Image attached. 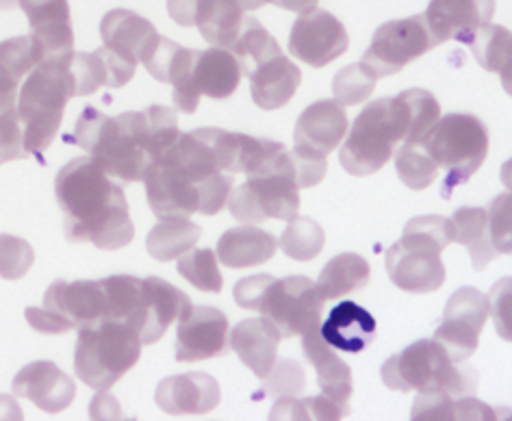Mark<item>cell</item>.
I'll list each match as a JSON object with an SVG mask.
<instances>
[{"mask_svg": "<svg viewBox=\"0 0 512 421\" xmlns=\"http://www.w3.org/2000/svg\"><path fill=\"white\" fill-rule=\"evenodd\" d=\"M178 137L176 111L168 107L152 105L142 113L128 111L118 118L87 107L66 142L83 148L109 176L128 185L144 181Z\"/></svg>", "mask_w": 512, "mask_h": 421, "instance_id": "obj_1", "label": "cell"}, {"mask_svg": "<svg viewBox=\"0 0 512 421\" xmlns=\"http://www.w3.org/2000/svg\"><path fill=\"white\" fill-rule=\"evenodd\" d=\"M55 194L72 241H87L100 250H120L133 241L135 226L124 191L94 159L81 157L63 165Z\"/></svg>", "mask_w": 512, "mask_h": 421, "instance_id": "obj_2", "label": "cell"}, {"mask_svg": "<svg viewBox=\"0 0 512 421\" xmlns=\"http://www.w3.org/2000/svg\"><path fill=\"white\" fill-rule=\"evenodd\" d=\"M411 135L413 105L408 92L380 98L358 113L339 152V161L352 176H371L389 163L395 146L408 142Z\"/></svg>", "mask_w": 512, "mask_h": 421, "instance_id": "obj_3", "label": "cell"}, {"mask_svg": "<svg viewBox=\"0 0 512 421\" xmlns=\"http://www.w3.org/2000/svg\"><path fill=\"white\" fill-rule=\"evenodd\" d=\"M454 241L452 220L421 215L406 224L404 235L387 250V274L406 293H432L445 283L441 252Z\"/></svg>", "mask_w": 512, "mask_h": 421, "instance_id": "obj_4", "label": "cell"}, {"mask_svg": "<svg viewBox=\"0 0 512 421\" xmlns=\"http://www.w3.org/2000/svg\"><path fill=\"white\" fill-rule=\"evenodd\" d=\"M248 181L228 196V209L241 224H261L265 220H291L298 215L300 194L296 165L291 152L280 144L265 157Z\"/></svg>", "mask_w": 512, "mask_h": 421, "instance_id": "obj_5", "label": "cell"}, {"mask_svg": "<svg viewBox=\"0 0 512 421\" xmlns=\"http://www.w3.org/2000/svg\"><path fill=\"white\" fill-rule=\"evenodd\" d=\"M74 55V53H72ZM70 57L35 63L18 94V113L29 155H42L53 144L68 100L74 98Z\"/></svg>", "mask_w": 512, "mask_h": 421, "instance_id": "obj_6", "label": "cell"}, {"mask_svg": "<svg viewBox=\"0 0 512 421\" xmlns=\"http://www.w3.org/2000/svg\"><path fill=\"white\" fill-rule=\"evenodd\" d=\"M380 376L391 391L402 393L445 391L460 398V395H473L478 387L476 372L454 363L434 339L417 341L404 352L391 356L382 365Z\"/></svg>", "mask_w": 512, "mask_h": 421, "instance_id": "obj_7", "label": "cell"}, {"mask_svg": "<svg viewBox=\"0 0 512 421\" xmlns=\"http://www.w3.org/2000/svg\"><path fill=\"white\" fill-rule=\"evenodd\" d=\"M142 339L126 322L100 320L79 328L74 372L96 391H109L142 356Z\"/></svg>", "mask_w": 512, "mask_h": 421, "instance_id": "obj_8", "label": "cell"}, {"mask_svg": "<svg viewBox=\"0 0 512 421\" xmlns=\"http://www.w3.org/2000/svg\"><path fill=\"white\" fill-rule=\"evenodd\" d=\"M144 183L150 209L161 222L187 220L194 213H220L233 191V174L220 172L198 183L176 165L159 161L148 170Z\"/></svg>", "mask_w": 512, "mask_h": 421, "instance_id": "obj_9", "label": "cell"}, {"mask_svg": "<svg viewBox=\"0 0 512 421\" xmlns=\"http://www.w3.org/2000/svg\"><path fill=\"white\" fill-rule=\"evenodd\" d=\"M419 144L424 146L439 172H445L441 185L443 198H452L454 189L465 185L489 155L486 126L465 113H450L439 118Z\"/></svg>", "mask_w": 512, "mask_h": 421, "instance_id": "obj_10", "label": "cell"}, {"mask_svg": "<svg viewBox=\"0 0 512 421\" xmlns=\"http://www.w3.org/2000/svg\"><path fill=\"white\" fill-rule=\"evenodd\" d=\"M100 320H109V300L102 280H57L48 287L40 309H27V322L44 335H63Z\"/></svg>", "mask_w": 512, "mask_h": 421, "instance_id": "obj_11", "label": "cell"}, {"mask_svg": "<svg viewBox=\"0 0 512 421\" xmlns=\"http://www.w3.org/2000/svg\"><path fill=\"white\" fill-rule=\"evenodd\" d=\"M348 135V116L335 100H319L306 107L296 124V148L291 152L298 187H315L324 181L328 155Z\"/></svg>", "mask_w": 512, "mask_h": 421, "instance_id": "obj_12", "label": "cell"}, {"mask_svg": "<svg viewBox=\"0 0 512 421\" xmlns=\"http://www.w3.org/2000/svg\"><path fill=\"white\" fill-rule=\"evenodd\" d=\"M102 48H98L100 57L105 59L109 72V87H124L133 79L137 63L144 61L155 44L159 42V33L152 22L133 14L128 9H113L100 22Z\"/></svg>", "mask_w": 512, "mask_h": 421, "instance_id": "obj_13", "label": "cell"}, {"mask_svg": "<svg viewBox=\"0 0 512 421\" xmlns=\"http://www.w3.org/2000/svg\"><path fill=\"white\" fill-rule=\"evenodd\" d=\"M324 300L313 285V280L304 276H289L283 280L272 278L265 287L256 313H263L283 339L302 337L311 328L319 326L324 313Z\"/></svg>", "mask_w": 512, "mask_h": 421, "instance_id": "obj_14", "label": "cell"}, {"mask_svg": "<svg viewBox=\"0 0 512 421\" xmlns=\"http://www.w3.org/2000/svg\"><path fill=\"white\" fill-rule=\"evenodd\" d=\"M241 76L239 61L230 50H198L183 81L172 87L174 107L183 113H194L198 109L200 96H209L215 100L233 96L241 83Z\"/></svg>", "mask_w": 512, "mask_h": 421, "instance_id": "obj_15", "label": "cell"}, {"mask_svg": "<svg viewBox=\"0 0 512 421\" xmlns=\"http://www.w3.org/2000/svg\"><path fill=\"white\" fill-rule=\"evenodd\" d=\"M430 48H434V42L424 16L391 20L374 33L363 63L380 79L402 72L408 63L426 55Z\"/></svg>", "mask_w": 512, "mask_h": 421, "instance_id": "obj_16", "label": "cell"}, {"mask_svg": "<svg viewBox=\"0 0 512 421\" xmlns=\"http://www.w3.org/2000/svg\"><path fill=\"white\" fill-rule=\"evenodd\" d=\"M489 298L473 287H460L447 300L443 322L434 333V341L441 343L454 363H463L476 354L480 333L489 320Z\"/></svg>", "mask_w": 512, "mask_h": 421, "instance_id": "obj_17", "label": "cell"}, {"mask_svg": "<svg viewBox=\"0 0 512 421\" xmlns=\"http://www.w3.org/2000/svg\"><path fill=\"white\" fill-rule=\"evenodd\" d=\"M348 46V31L324 9L302 14L293 24L289 37V53L313 68H326L328 63L348 53Z\"/></svg>", "mask_w": 512, "mask_h": 421, "instance_id": "obj_18", "label": "cell"}, {"mask_svg": "<svg viewBox=\"0 0 512 421\" xmlns=\"http://www.w3.org/2000/svg\"><path fill=\"white\" fill-rule=\"evenodd\" d=\"M31 27L33 61H55L74 53L68 0H18Z\"/></svg>", "mask_w": 512, "mask_h": 421, "instance_id": "obj_19", "label": "cell"}, {"mask_svg": "<svg viewBox=\"0 0 512 421\" xmlns=\"http://www.w3.org/2000/svg\"><path fill=\"white\" fill-rule=\"evenodd\" d=\"M230 352L228 320L213 306H191L178 320L176 361L196 363L220 359Z\"/></svg>", "mask_w": 512, "mask_h": 421, "instance_id": "obj_20", "label": "cell"}, {"mask_svg": "<svg viewBox=\"0 0 512 421\" xmlns=\"http://www.w3.org/2000/svg\"><path fill=\"white\" fill-rule=\"evenodd\" d=\"M191 309V302L181 289L165 283L163 278L150 276L142 280V298H139L137 313L131 322V328L142 339L144 346L157 343L168 328L181 320Z\"/></svg>", "mask_w": 512, "mask_h": 421, "instance_id": "obj_21", "label": "cell"}, {"mask_svg": "<svg viewBox=\"0 0 512 421\" xmlns=\"http://www.w3.org/2000/svg\"><path fill=\"white\" fill-rule=\"evenodd\" d=\"M495 14V0H430L426 14V27L434 46L443 42L469 44L471 35L482 24L491 22Z\"/></svg>", "mask_w": 512, "mask_h": 421, "instance_id": "obj_22", "label": "cell"}, {"mask_svg": "<svg viewBox=\"0 0 512 421\" xmlns=\"http://www.w3.org/2000/svg\"><path fill=\"white\" fill-rule=\"evenodd\" d=\"M14 393L22 400L33 402L44 413L57 415L72 404L76 385L55 363L37 361L24 367L14 378Z\"/></svg>", "mask_w": 512, "mask_h": 421, "instance_id": "obj_23", "label": "cell"}, {"mask_svg": "<svg viewBox=\"0 0 512 421\" xmlns=\"http://www.w3.org/2000/svg\"><path fill=\"white\" fill-rule=\"evenodd\" d=\"M155 400L163 413L174 417L207 415L220 404V385L200 372L170 376L157 387Z\"/></svg>", "mask_w": 512, "mask_h": 421, "instance_id": "obj_24", "label": "cell"}, {"mask_svg": "<svg viewBox=\"0 0 512 421\" xmlns=\"http://www.w3.org/2000/svg\"><path fill=\"white\" fill-rule=\"evenodd\" d=\"M278 328L267 320V317H256V320H246L235 326L230 333V350H235L252 374L265 380L270 376L272 367L278 361V343H280Z\"/></svg>", "mask_w": 512, "mask_h": 421, "instance_id": "obj_25", "label": "cell"}, {"mask_svg": "<svg viewBox=\"0 0 512 421\" xmlns=\"http://www.w3.org/2000/svg\"><path fill=\"white\" fill-rule=\"evenodd\" d=\"M376 320L363 306L356 302H341L330 311L324 326L319 328V335L330 348L341 352L358 354L371 346L376 339Z\"/></svg>", "mask_w": 512, "mask_h": 421, "instance_id": "obj_26", "label": "cell"}, {"mask_svg": "<svg viewBox=\"0 0 512 421\" xmlns=\"http://www.w3.org/2000/svg\"><path fill=\"white\" fill-rule=\"evenodd\" d=\"M302 350L306 361L315 367L317 385L322 389L324 398L348 406V400L352 398V369L322 339L319 326L302 335Z\"/></svg>", "mask_w": 512, "mask_h": 421, "instance_id": "obj_27", "label": "cell"}, {"mask_svg": "<svg viewBox=\"0 0 512 421\" xmlns=\"http://www.w3.org/2000/svg\"><path fill=\"white\" fill-rule=\"evenodd\" d=\"M252 100L265 111H274L285 107L296 96L302 83V72L289 57L278 55L270 61L261 63L250 76Z\"/></svg>", "mask_w": 512, "mask_h": 421, "instance_id": "obj_28", "label": "cell"}, {"mask_svg": "<svg viewBox=\"0 0 512 421\" xmlns=\"http://www.w3.org/2000/svg\"><path fill=\"white\" fill-rule=\"evenodd\" d=\"M278 250V239L252 224L230 228L217 244V259L230 270L252 267L270 261Z\"/></svg>", "mask_w": 512, "mask_h": 421, "instance_id": "obj_29", "label": "cell"}, {"mask_svg": "<svg viewBox=\"0 0 512 421\" xmlns=\"http://www.w3.org/2000/svg\"><path fill=\"white\" fill-rule=\"evenodd\" d=\"M246 9L241 0H196V22L200 35L215 48L230 50L241 33Z\"/></svg>", "mask_w": 512, "mask_h": 421, "instance_id": "obj_30", "label": "cell"}, {"mask_svg": "<svg viewBox=\"0 0 512 421\" xmlns=\"http://www.w3.org/2000/svg\"><path fill=\"white\" fill-rule=\"evenodd\" d=\"M369 276H371V267L367 259H363L361 254L345 252L324 267V272L319 274L315 289L324 302L337 300L365 289L369 283Z\"/></svg>", "mask_w": 512, "mask_h": 421, "instance_id": "obj_31", "label": "cell"}, {"mask_svg": "<svg viewBox=\"0 0 512 421\" xmlns=\"http://www.w3.org/2000/svg\"><path fill=\"white\" fill-rule=\"evenodd\" d=\"M35 68L29 37H14L0 44V116L18 105L24 76Z\"/></svg>", "mask_w": 512, "mask_h": 421, "instance_id": "obj_32", "label": "cell"}, {"mask_svg": "<svg viewBox=\"0 0 512 421\" xmlns=\"http://www.w3.org/2000/svg\"><path fill=\"white\" fill-rule=\"evenodd\" d=\"M452 235L456 244L469 250L473 270L482 272L484 267L497 257L489 235V213L484 209H458L452 218Z\"/></svg>", "mask_w": 512, "mask_h": 421, "instance_id": "obj_33", "label": "cell"}, {"mask_svg": "<svg viewBox=\"0 0 512 421\" xmlns=\"http://www.w3.org/2000/svg\"><path fill=\"white\" fill-rule=\"evenodd\" d=\"M473 57L486 72L502 76L506 92L510 94V70H512V37L510 31L499 24L486 22L471 35L469 44Z\"/></svg>", "mask_w": 512, "mask_h": 421, "instance_id": "obj_34", "label": "cell"}, {"mask_svg": "<svg viewBox=\"0 0 512 421\" xmlns=\"http://www.w3.org/2000/svg\"><path fill=\"white\" fill-rule=\"evenodd\" d=\"M200 235H202V228L191 222L189 218L163 220L159 226H155L150 231L146 239V248L152 259L168 263L183 257L187 250L196 248Z\"/></svg>", "mask_w": 512, "mask_h": 421, "instance_id": "obj_35", "label": "cell"}, {"mask_svg": "<svg viewBox=\"0 0 512 421\" xmlns=\"http://www.w3.org/2000/svg\"><path fill=\"white\" fill-rule=\"evenodd\" d=\"M230 53L237 57L241 74L250 76L261 63L283 55V50H280V44L274 37L261 27L259 20L246 18L243 20L239 37L235 40L233 48H230Z\"/></svg>", "mask_w": 512, "mask_h": 421, "instance_id": "obj_36", "label": "cell"}, {"mask_svg": "<svg viewBox=\"0 0 512 421\" xmlns=\"http://www.w3.org/2000/svg\"><path fill=\"white\" fill-rule=\"evenodd\" d=\"M324 241L326 235L322 226L311 218H300V215H296V218L289 220L278 246L289 259L306 263L319 257V252L324 250Z\"/></svg>", "mask_w": 512, "mask_h": 421, "instance_id": "obj_37", "label": "cell"}, {"mask_svg": "<svg viewBox=\"0 0 512 421\" xmlns=\"http://www.w3.org/2000/svg\"><path fill=\"white\" fill-rule=\"evenodd\" d=\"M393 157L400 181L415 191L428 189L441 174L421 144H402L398 152H393Z\"/></svg>", "mask_w": 512, "mask_h": 421, "instance_id": "obj_38", "label": "cell"}, {"mask_svg": "<svg viewBox=\"0 0 512 421\" xmlns=\"http://www.w3.org/2000/svg\"><path fill=\"white\" fill-rule=\"evenodd\" d=\"M178 274L191 287L204 293H220L224 287V278L217 270L215 252L207 248H191L183 257H178Z\"/></svg>", "mask_w": 512, "mask_h": 421, "instance_id": "obj_39", "label": "cell"}, {"mask_svg": "<svg viewBox=\"0 0 512 421\" xmlns=\"http://www.w3.org/2000/svg\"><path fill=\"white\" fill-rule=\"evenodd\" d=\"M378 76L371 72L363 61L352 63V66L337 72L332 81V94L339 107H356L374 94Z\"/></svg>", "mask_w": 512, "mask_h": 421, "instance_id": "obj_40", "label": "cell"}, {"mask_svg": "<svg viewBox=\"0 0 512 421\" xmlns=\"http://www.w3.org/2000/svg\"><path fill=\"white\" fill-rule=\"evenodd\" d=\"M350 415L348 406H341L335 400L317 395V398H278L270 419H343Z\"/></svg>", "mask_w": 512, "mask_h": 421, "instance_id": "obj_41", "label": "cell"}, {"mask_svg": "<svg viewBox=\"0 0 512 421\" xmlns=\"http://www.w3.org/2000/svg\"><path fill=\"white\" fill-rule=\"evenodd\" d=\"M70 74L76 96H92L100 87H109V72L98 50L94 53H74L70 61Z\"/></svg>", "mask_w": 512, "mask_h": 421, "instance_id": "obj_42", "label": "cell"}, {"mask_svg": "<svg viewBox=\"0 0 512 421\" xmlns=\"http://www.w3.org/2000/svg\"><path fill=\"white\" fill-rule=\"evenodd\" d=\"M35 263V252L27 241L14 235H0V278L20 280Z\"/></svg>", "mask_w": 512, "mask_h": 421, "instance_id": "obj_43", "label": "cell"}, {"mask_svg": "<svg viewBox=\"0 0 512 421\" xmlns=\"http://www.w3.org/2000/svg\"><path fill=\"white\" fill-rule=\"evenodd\" d=\"M304 387V369L293 361H276L270 376L265 378V393L274 395V398H296Z\"/></svg>", "mask_w": 512, "mask_h": 421, "instance_id": "obj_44", "label": "cell"}, {"mask_svg": "<svg viewBox=\"0 0 512 421\" xmlns=\"http://www.w3.org/2000/svg\"><path fill=\"white\" fill-rule=\"evenodd\" d=\"M31 157L24 146V129L18 105L0 116V165Z\"/></svg>", "mask_w": 512, "mask_h": 421, "instance_id": "obj_45", "label": "cell"}, {"mask_svg": "<svg viewBox=\"0 0 512 421\" xmlns=\"http://www.w3.org/2000/svg\"><path fill=\"white\" fill-rule=\"evenodd\" d=\"M489 213V235L497 254H510V196H499Z\"/></svg>", "mask_w": 512, "mask_h": 421, "instance_id": "obj_46", "label": "cell"}, {"mask_svg": "<svg viewBox=\"0 0 512 421\" xmlns=\"http://www.w3.org/2000/svg\"><path fill=\"white\" fill-rule=\"evenodd\" d=\"M489 298V311L495 317V326H497V333L502 339L510 341V280L504 278L499 280V283L493 287L491 296Z\"/></svg>", "mask_w": 512, "mask_h": 421, "instance_id": "obj_47", "label": "cell"}, {"mask_svg": "<svg viewBox=\"0 0 512 421\" xmlns=\"http://www.w3.org/2000/svg\"><path fill=\"white\" fill-rule=\"evenodd\" d=\"M168 14L181 27H194L196 0H168Z\"/></svg>", "mask_w": 512, "mask_h": 421, "instance_id": "obj_48", "label": "cell"}, {"mask_svg": "<svg viewBox=\"0 0 512 421\" xmlns=\"http://www.w3.org/2000/svg\"><path fill=\"white\" fill-rule=\"evenodd\" d=\"M267 3H272L280 9H287V11H293V14H306V11H313L317 9V3L319 0H267Z\"/></svg>", "mask_w": 512, "mask_h": 421, "instance_id": "obj_49", "label": "cell"}, {"mask_svg": "<svg viewBox=\"0 0 512 421\" xmlns=\"http://www.w3.org/2000/svg\"><path fill=\"white\" fill-rule=\"evenodd\" d=\"M0 417H3V419H22V411L7 398V395H0Z\"/></svg>", "mask_w": 512, "mask_h": 421, "instance_id": "obj_50", "label": "cell"}, {"mask_svg": "<svg viewBox=\"0 0 512 421\" xmlns=\"http://www.w3.org/2000/svg\"><path fill=\"white\" fill-rule=\"evenodd\" d=\"M241 5L246 11H256V9H261L263 5H267V0H241Z\"/></svg>", "mask_w": 512, "mask_h": 421, "instance_id": "obj_51", "label": "cell"}]
</instances>
